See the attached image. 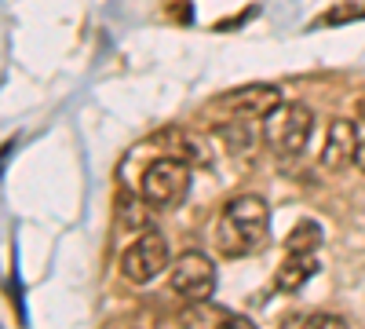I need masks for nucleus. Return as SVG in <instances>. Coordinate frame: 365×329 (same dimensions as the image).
I'll use <instances>...</instances> for the list:
<instances>
[{"instance_id": "1", "label": "nucleus", "mask_w": 365, "mask_h": 329, "mask_svg": "<svg viewBox=\"0 0 365 329\" xmlns=\"http://www.w3.org/2000/svg\"><path fill=\"white\" fill-rule=\"evenodd\" d=\"M267 231H270V208L263 198L256 194H237L227 201V208L220 213L216 223V246L223 256L237 260V256H249L267 242Z\"/></svg>"}, {"instance_id": "2", "label": "nucleus", "mask_w": 365, "mask_h": 329, "mask_svg": "<svg viewBox=\"0 0 365 329\" xmlns=\"http://www.w3.org/2000/svg\"><path fill=\"white\" fill-rule=\"evenodd\" d=\"M314 132V113L303 103H278L263 117V143L278 158H296L307 151Z\"/></svg>"}, {"instance_id": "3", "label": "nucleus", "mask_w": 365, "mask_h": 329, "mask_svg": "<svg viewBox=\"0 0 365 329\" xmlns=\"http://www.w3.org/2000/svg\"><path fill=\"white\" fill-rule=\"evenodd\" d=\"M187 187H190V165L179 161V158H158L143 172V183H139V194L150 208L158 213H168L175 208L182 198H187Z\"/></svg>"}, {"instance_id": "4", "label": "nucleus", "mask_w": 365, "mask_h": 329, "mask_svg": "<svg viewBox=\"0 0 365 329\" xmlns=\"http://www.w3.org/2000/svg\"><path fill=\"white\" fill-rule=\"evenodd\" d=\"M168 260H172V253H168L165 234L146 231L143 238H135V242L125 249V256H120V275H125L128 282H135V285H146L165 271Z\"/></svg>"}, {"instance_id": "5", "label": "nucleus", "mask_w": 365, "mask_h": 329, "mask_svg": "<svg viewBox=\"0 0 365 329\" xmlns=\"http://www.w3.org/2000/svg\"><path fill=\"white\" fill-rule=\"evenodd\" d=\"M172 289L182 296V300L190 304H201L212 296V289H216V267H212V260L197 249L182 253L175 263H172Z\"/></svg>"}, {"instance_id": "6", "label": "nucleus", "mask_w": 365, "mask_h": 329, "mask_svg": "<svg viewBox=\"0 0 365 329\" xmlns=\"http://www.w3.org/2000/svg\"><path fill=\"white\" fill-rule=\"evenodd\" d=\"M278 103H282V92L274 84H249V88H237V92H227L216 103V110L234 117V121H256V117H267Z\"/></svg>"}, {"instance_id": "7", "label": "nucleus", "mask_w": 365, "mask_h": 329, "mask_svg": "<svg viewBox=\"0 0 365 329\" xmlns=\"http://www.w3.org/2000/svg\"><path fill=\"white\" fill-rule=\"evenodd\" d=\"M358 146H361L358 128H354L351 121H344V117H336V121L329 125V132H325L322 165H325L329 172H344V168L358 158Z\"/></svg>"}, {"instance_id": "8", "label": "nucleus", "mask_w": 365, "mask_h": 329, "mask_svg": "<svg viewBox=\"0 0 365 329\" xmlns=\"http://www.w3.org/2000/svg\"><path fill=\"white\" fill-rule=\"evenodd\" d=\"M154 143L161 146V154L165 158H179V161H187V165H205L208 161V151H205V143L190 132H182V128H168V132H158Z\"/></svg>"}, {"instance_id": "9", "label": "nucleus", "mask_w": 365, "mask_h": 329, "mask_svg": "<svg viewBox=\"0 0 365 329\" xmlns=\"http://www.w3.org/2000/svg\"><path fill=\"white\" fill-rule=\"evenodd\" d=\"M318 275V260L314 253H289L278 267V275H274V285H278L282 293H296L303 289L311 278Z\"/></svg>"}, {"instance_id": "10", "label": "nucleus", "mask_w": 365, "mask_h": 329, "mask_svg": "<svg viewBox=\"0 0 365 329\" xmlns=\"http://www.w3.org/2000/svg\"><path fill=\"white\" fill-rule=\"evenodd\" d=\"M322 246V227L314 220H299L285 238V253H314Z\"/></svg>"}, {"instance_id": "11", "label": "nucleus", "mask_w": 365, "mask_h": 329, "mask_svg": "<svg viewBox=\"0 0 365 329\" xmlns=\"http://www.w3.org/2000/svg\"><path fill=\"white\" fill-rule=\"evenodd\" d=\"M282 329H347V322L340 315L314 311V315H292V318H285Z\"/></svg>"}, {"instance_id": "12", "label": "nucleus", "mask_w": 365, "mask_h": 329, "mask_svg": "<svg viewBox=\"0 0 365 329\" xmlns=\"http://www.w3.org/2000/svg\"><path fill=\"white\" fill-rule=\"evenodd\" d=\"M351 19H365V8H361V4L332 8L329 15H322V19H318V26H340V22H351Z\"/></svg>"}, {"instance_id": "13", "label": "nucleus", "mask_w": 365, "mask_h": 329, "mask_svg": "<svg viewBox=\"0 0 365 329\" xmlns=\"http://www.w3.org/2000/svg\"><path fill=\"white\" fill-rule=\"evenodd\" d=\"M223 329H256L249 318H241V315H227L223 311Z\"/></svg>"}, {"instance_id": "14", "label": "nucleus", "mask_w": 365, "mask_h": 329, "mask_svg": "<svg viewBox=\"0 0 365 329\" xmlns=\"http://www.w3.org/2000/svg\"><path fill=\"white\" fill-rule=\"evenodd\" d=\"M354 165H358V168H361V172H365V143H361V146H358V158H354Z\"/></svg>"}]
</instances>
